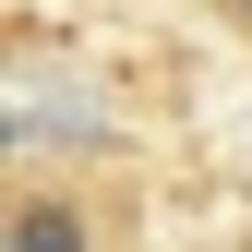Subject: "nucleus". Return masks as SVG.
Wrapping results in <instances>:
<instances>
[{"instance_id": "nucleus-2", "label": "nucleus", "mask_w": 252, "mask_h": 252, "mask_svg": "<svg viewBox=\"0 0 252 252\" xmlns=\"http://www.w3.org/2000/svg\"><path fill=\"white\" fill-rule=\"evenodd\" d=\"M216 12H228V24H240V36H252V0H216Z\"/></svg>"}, {"instance_id": "nucleus-1", "label": "nucleus", "mask_w": 252, "mask_h": 252, "mask_svg": "<svg viewBox=\"0 0 252 252\" xmlns=\"http://www.w3.org/2000/svg\"><path fill=\"white\" fill-rule=\"evenodd\" d=\"M0 252H120V192H96V168H12L0 204Z\"/></svg>"}]
</instances>
